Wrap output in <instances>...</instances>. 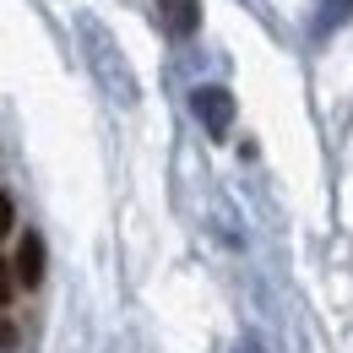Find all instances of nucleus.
Returning <instances> with one entry per match:
<instances>
[{
	"label": "nucleus",
	"instance_id": "obj_1",
	"mask_svg": "<svg viewBox=\"0 0 353 353\" xmlns=\"http://www.w3.org/2000/svg\"><path fill=\"white\" fill-rule=\"evenodd\" d=\"M77 33H82V49H88L92 77L103 82V92H114V98L131 109L136 103V77H131V65H125V49L114 44V33H109L98 17H77Z\"/></svg>",
	"mask_w": 353,
	"mask_h": 353
},
{
	"label": "nucleus",
	"instance_id": "obj_2",
	"mask_svg": "<svg viewBox=\"0 0 353 353\" xmlns=\"http://www.w3.org/2000/svg\"><path fill=\"white\" fill-rule=\"evenodd\" d=\"M190 109H196V120L207 125L212 141L228 136V125H234V92H228V88H196V92H190Z\"/></svg>",
	"mask_w": 353,
	"mask_h": 353
},
{
	"label": "nucleus",
	"instance_id": "obj_3",
	"mask_svg": "<svg viewBox=\"0 0 353 353\" xmlns=\"http://www.w3.org/2000/svg\"><path fill=\"white\" fill-rule=\"evenodd\" d=\"M11 277H17L22 288H39V283H44V239H39V234H22V239H17Z\"/></svg>",
	"mask_w": 353,
	"mask_h": 353
},
{
	"label": "nucleus",
	"instance_id": "obj_4",
	"mask_svg": "<svg viewBox=\"0 0 353 353\" xmlns=\"http://www.w3.org/2000/svg\"><path fill=\"white\" fill-rule=\"evenodd\" d=\"M158 22L169 39H196L201 33V0H158Z\"/></svg>",
	"mask_w": 353,
	"mask_h": 353
}]
</instances>
